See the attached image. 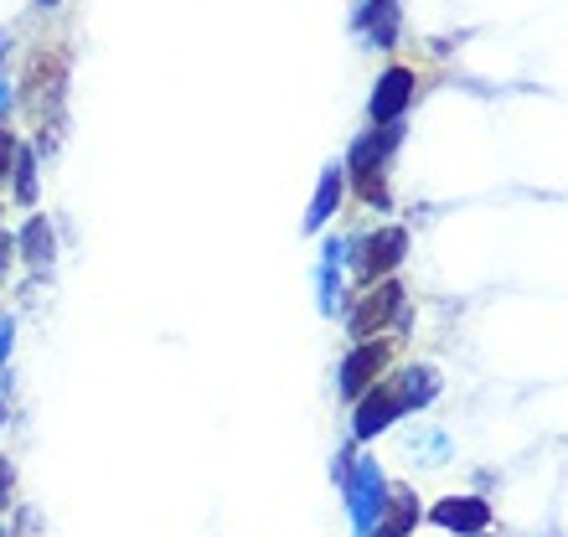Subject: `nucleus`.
Segmentation results:
<instances>
[{
	"label": "nucleus",
	"mask_w": 568,
	"mask_h": 537,
	"mask_svg": "<svg viewBox=\"0 0 568 537\" xmlns=\"http://www.w3.org/2000/svg\"><path fill=\"white\" fill-rule=\"evenodd\" d=\"M16 254L27 259L31 268H47V264H52V254H58V239H52L47 217H27V227L16 233Z\"/></svg>",
	"instance_id": "nucleus-11"
},
{
	"label": "nucleus",
	"mask_w": 568,
	"mask_h": 537,
	"mask_svg": "<svg viewBox=\"0 0 568 537\" xmlns=\"http://www.w3.org/2000/svg\"><path fill=\"white\" fill-rule=\"evenodd\" d=\"M62 78H68V58L62 52H42V58H31V104L42 114V124L62 120Z\"/></svg>",
	"instance_id": "nucleus-7"
},
{
	"label": "nucleus",
	"mask_w": 568,
	"mask_h": 537,
	"mask_svg": "<svg viewBox=\"0 0 568 537\" xmlns=\"http://www.w3.org/2000/svg\"><path fill=\"white\" fill-rule=\"evenodd\" d=\"M429 523L445 527V533L476 537V533H486V527H491V501H480V496H445V501H434Z\"/></svg>",
	"instance_id": "nucleus-9"
},
{
	"label": "nucleus",
	"mask_w": 568,
	"mask_h": 537,
	"mask_svg": "<svg viewBox=\"0 0 568 537\" xmlns=\"http://www.w3.org/2000/svg\"><path fill=\"white\" fill-rule=\"evenodd\" d=\"M393 383H398V393H404L408 414H414V408H429V403L439 398V373H434V367H408V373H398Z\"/></svg>",
	"instance_id": "nucleus-12"
},
{
	"label": "nucleus",
	"mask_w": 568,
	"mask_h": 537,
	"mask_svg": "<svg viewBox=\"0 0 568 537\" xmlns=\"http://www.w3.org/2000/svg\"><path fill=\"white\" fill-rule=\"evenodd\" d=\"M0 537H6V527H0Z\"/></svg>",
	"instance_id": "nucleus-24"
},
{
	"label": "nucleus",
	"mask_w": 568,
	"mask_h": 537,
	"mask_svg": "<svg viewBox=\"0 0 568 537\" xmlns=\"http://www.w3.org/2000/svg\"><path fill=\"white\" fill-rule=\"evenodd\" d=\"M352 249H357V280L362 284H377V280H388L393 268L404 264L408 233L398 223H388V227H377V233H367L362 243H352Z\"/></svg>",
	"instance_id": "nucleus-5"
},
{
	"label": "nucleus",
	"mask_w": 568,
	"mask_h": 537,
	"mask_svg": "<svg viewBox=\"0 0 568 537\" xmlns=\"http://www.w3.org/2000/svg\"><path fill=\"white\" fill-rule=\"evenodd\" d=\"M383 326H408V311H404V284L393 280H377L367 284V295L357 300V311L346 315V331L357 336V342H367V336H377Z\"/></svg>",
	"instance_id": "nucleus-3"
},
{
	"label": "nucleus",
	"mask_w": 568,
	"mask_h": 537,
	"mask_svg": "<svg viewBox=\"0 0 568 537\" xmlns=\"http://www.w3.org/2000/svg\"><path fill=\"white\" fill-rule=\"evenodd\" d=\"M383 373H388V346H383V342H357L352 352H346L342 373H336V377H342L336 388H342V398H346V403H357L362 393L373 388V383H377Z\"/></svg>",
	"instance_id": "nucleus-6"
},
{
	"label": "nucleus",
	"mask_w": 568,
	"mask_h": 537,
	"mask_svg": "<svg viewBox=\"0 0 568 537\" xmlns=\"http://www.w3.org/2000/svg\"><path fill=\"white\" fill-rule=\"evenodd\" d=\"M6 47H11V37H0V52H6Z\"/></svg>",
	"instance_id": "nucleus-23"
},
{
	"label": "nucleus",
	"mask_w": 568,
	"mask_h": 537,
	"mask_svg": "<svg viewBox=\"0 0 568 537\" xmlns=\"http://www.w3.org/2000/svg\"><path fill=\"white\" fill-rule=\"evenodd\" d=\"M11 196L21 202V207H31L37 202V155H31L27 145H16V165H11Z\"/></svg>",
	"instance_id": "nucleus-14"
},
{
	"label": "nucleus",
	"mask_w": 568,
	"mask_h": 537,
	"mask_svg": "<svg viewBox=\"0 0 568 537\" xmlns=\"http://www.w3.org/2000/svg\"><path fill=\"white\" fill-rule=\"evenodd\" d=\"M398 140H404V120L373 124V134H362L357 145H352V155H346V171L357 176V196L367 207H388V181H383V171H388V155L398 150Z\"/></svg>",
	"instance_id": "nucleus-1"
},
{
	"label": "nucleus",
	"mask_w": 568,
	"mask_h": 537,
	"mask_svg": "<svg viewBox=\"0 0 568 537\" xmlns=\"http://www.w3.org/2000/svg\"><path fill=\"white\" fill-rule=\"evenodd\" d=\"M11 492H16V470H11V460L0 455V511L11 507Z\"/></svg>",
	"instance_id": "nucleus-19"
},
{
	"label": "nucleus",
	"mask_w": 568,
	"mask_h": 537,
	"mask_svg": "<svg viewBox=\"0 0 568 537\" xmlns=\"http://www.w3.org/2000/svg\"><path fill=\"white\" fill-rule=\"evenodd\" d=\"M342 311V264H321V315Z\"/></svg>",
	"instance_id": "nucleus-16"
},
{
	"label": "nucleus",
	"mask_w": 568,
	"mask_h": 537,
	"mask_svg": "<svg viewBox=\"0 0 568 537\" xmlns=\"http://www.w3.org/2000/svg\"><path fill=\"white\" fill-rule=\"evenodd\" d=\"M16 145H21V140H16L11 130H0V186H6V181H11V165H16Z\"/></svg>",
	"instance_id": "nucleus-17"
},
{
	"label": "nucleus",
	"mask_w": 568,
	"mask_h": 537,
	"mask_svg": "<svg viewBox=\"0 0 568 537\" xmlns=\"http://www.w3.org/2000/svg\"><path fill=\"white\" fill-rule=\"evenodd\" d=\"M342 192H346V165L331 161L326 171H321V181H315L311 212H305V233H321V227L336 217V207H342Z\"/></svg>",
	"instance_id": "nucleus-10"
},
{
	"label": "nucleus",
	"mask_w": 568,
	"mask_h": 537,
	"mask_svg": "<svg viewBox=\"0 0 568 537\" xmlns=\"http://www.w3.org/2000/svg\"><path fill=\"white\" fill-rule=\"evenodd\" d=\"M414 89H419V78L408 73V68H388V73L377 78L373 104H367L373 124H398V120H404V109L414 104Z\"/></svg>",
	"instance_id": "nucleus-8"
},
{
	"label": "nucleus",
	"mask_w": 568,
	"mask_h": 537,
	"mask_svg": "<svg viewBox=\"0 0 568 537\" xmlns=\"http://www.w3.org/2000/svg\"><path fill=\"white\" fill-rule=\"evenodd\" d=\"M404 393L393 377H377L373 388L357 398V418H352V439H377L383 429H393L398 418H404Z\"/></svg>",
	"instance_id": "nucleus-4"
},
{
	"label": "nucleus",
	"mask_w": 568,
	"mask_h": 537,
	"mask_svg": "<svg viewBox=\"0 0 568 537\" xmlns=\"http://www.w3.org/2000/svg\"><path fill=\"white\" fill-rule=\"evenodd\" d=\"M11 346H16V321L0 315V373H6V362H11Z\"/></svg>",
	"instance_id": "nucleus-18"
},
{
	"label": "nucleus",
	"mask_w": 568,
	"mask_h": 537,
	"mask_svg": "<svg viewBox=\"0 0 568 537\" xmlns=\"http://www.w3.org/2000/svg\"><path fill=\"white\" fill-rule=\"evenodd\" d=\"M367 37H373L377 47L398 42V6H393V0H367Z\"/></svg>",
	"instance_id": "nucleus-13"
},
{
	"label": "nucleus",
	"mask_w": 568,
	"mask_h": 537,
	"mask_svg": "<svg viewBox=\"0 0 568 537\" xmlns=\"http://www.w3.org/2000/svg\"><path fill=\"white\" fill-rule=\"evenodd\" d=\"M37 6H42V11H52V6H62V0H37Z\"/></svg>",
	"instance_id": "nucleus-22"
},
{
	"label": "nucleus",
	"mask_w": 568,
	"mask_h": 537,
	"mask_svg": "<svg viewBox=\"0 0 568 537\" xmlns=\"http://www.w3.org/2000/svg\"><path fill=\"white\" fill-rule=\"evenodd\" d=\"M16 259V233H0V284H6V268Z\"/></svg>",
	"instance_id": "nucleus-20"
},
{
	"label": "nucleus",
	"mask_w": 568,
	"mask_h": 537,
	"mask_svg": "<svg viewBox=\"0 0 568 537\" xmlns=\"http://www.w3.org/2000/svg\"><path fill=\"white\" fill-rule=\"evenodd\" d=\"M11 104H16V93H11V83L0 78V124H6V114H11Z\"/></svg>",
	"instance_id": "nucleus-21"
},
{
	"label": "nucleus",
	"mask_w": 568,
	"mask_h": 537,
	"mask_svg": "<svg viewBox=\"0 0 568 537\" xmlns=\"http://www.w3.org/2000/svg\"><path fill=\"white\" fill-rule=\"evenodd\" d=\"M408 449H414V455L424 449V455H429L424 465H445L449 460V439L439 429H414V434H408Z\"/></svg>",
	"instance_id": "nucleus-15"
},
{
	"label": "nucleus",
	"mask_w": 568,
	"mask_h": 537,
	"mask_svg": "<svg viewBox=\"0 0 568 537\" xmlns=\"http://www.w3.org/2000/svg\"><path fill=\"white\" fill-rule=\"evenodd\" d=\"M342 492H346V511H352V533L373 537L377 517H383V507H388V492H393L388 476H383V465L377 460H352Z\"/></svg>",
	"instance_id": "nucleus-2"
}]
</instances>
